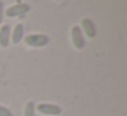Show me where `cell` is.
Here are the masks:
<instances>
[{
    "label": "cell",
    "mask_w": 127,
    "mask_h": 116,
    "mask_svg": "<svg viewBox=\"0 0 127 116\" xmlns=\"http://www.w3.org/2000/svg\"><path fill=\"white\" fill-rule=\"evenodd\" d=\"M56 1H60V0H56Z\"/></svg>",
    "instance_id": "obj_11"
},
{
    "label": "cell",
    "mask_w": 127,
    "mask_h": 116,
    "mask_svg": "<svg viewBox=\"0 0 127 116\" xmlns=\"http://www.w3.org/2000/svg\"><path fill=\"white\" fill-rule=\"evenodd\" d=\"M37 111L40 113H44V115H49V116H58L62 113V109L59 105L55 104H48V102H42V104L37 105Z\"/></svg>",
    "instance_id": "obj_4"
},
{
    "label": "cell",
    "mask_w": 127,
    "mask_h": 116,
    "mask_svg": "<svg viewBox=\"0 0 127 116\" xmlns=\"http://www.w3.org/2000/svg\"><path fill=\"white\" fill-rule=\"evenodd\" d=\"M34 112H36V104L33 101L26 102L25 105V116H34Z\"/></svg>",
    "instance_id": "obj_8"
},
{
    "label": "cell",
    "mask_w": 127,
    "mask_h": 116,
    "mask_svg": "<svg viewBox=\"0 0 127 116\" xmlns=\"http://www.w3.org/2000/svg\"><path fill=\"white\" fill-rule=\"evenodd\" d=\"M10 40H11V29L8 25H3L0 29V45L3 48L8 47Z\"/></svg>",
    "instance_id": "obj_6"
},
{
    "label": "cell",
    "mask_w": 127,
    "mask_h": 116,
    "mask_svg": "<svg viewBox=\"0 0 127 116\" xmlns=\"http://www.w3.org/2000/svg\"><path fill=\"white\" fill-rule=\"evenodd\" d=\"M4 4H3V1L0 0V23L3 22V19H4Z\"/></svg>",
    "instance_id": "obj_10"
},
{
    "label": "cell",
    "mask_w": 127,
    "mask_h": 116,
    "mask_svg": "<svg viewBox=\"0 0 127 116\" xmlns=\"http://www.w3.org/2000/svg\"><path fill=\"white\" fill-rule=\"evenodd\" d=\"M82 29L89 38L96 37V26H94V22L90 18H83L82 19Z\"/></svg>",
    "instance_id": "obj_5"
},
{
    "label": "cell",
    "mask_w": 127,
    "mask_h": 116,
    "mask_svg": "<svg viewBox=\"0 0 127 116\" xmlns=\"http://www.w3.org/2000/svg\"><path fill=\"white\" fill-rule=\"evenodd\" d=\"M25 42L29 47L42 48V47H45V45H48L49 38H48V36H45V34H30V36L25 37Z\"/></svg>",
    "instance_id": "obj_1"
},
{
    "label": "cell",
    "mask_w": 127,
    "mask_h": 116,
    "mask_svg": "<svg viewBox=\"0 0 127 116\" xmlns=\"http://www.w3.org/2000/svg\"><path fill=\"white\" fill-rule=\"evenodd\" d=\"M23 38V25L22 23H18L14 28V30L11 31V40L14 44H19Z\"/></svg>",
    "instance_id": "obj_7"
},
{
    "label": "cell",
    "mask_w": 127,
    "mask_h": 116,
    "mask_svg": "<svg viewBox=\"0 0 127 116\" xmlns=\"http://www.w3.org/2000/svg\"><path fill=\"white\" fill-rule=\"evenodd\" d=\"M0 116H14V115H12V112L7 107L0 105Z\"/></svg>",
    "instance_id": "obj_9"
},
{
    "label": "cell",
    "mask_w": 127,
    "mask_h": 116,
    "mask_svg": "<svg viewBox=\"0 0 127 116\" xmlns=\"http://www.w3.org/2000/svg\"><path fill=\"white\" fill-rule=\"evenodd\" d=\"M30 10L29 4L25 3H19V4H15V6L7 8V11H4V15H7L8 18H14V17H19V15H23Z\"/></svg>",
    "instance_id": "obj_3"
},
{
    "label": "cell",
    "mask_w": 127,
    "mask_h": 116,
    "mask_svg": "<svg viewBox=\"0 0 127 116\" xmlns=\"http://www.w3.org/2000/svg\"><path fill=\"white\" fill-rule=\"evenodd\" d=\"M71 40L77 49H83V47H85V38H83V33H82L81 26H74L71 29Z\"/></svg>",
    "instance_id": "obj_2"
}]
</instances>
